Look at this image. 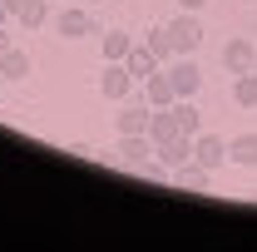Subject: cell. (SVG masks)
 I'll use <instances>...</instances> for the list:
<instances>
[{"instance_id": "1", "label": "cell", "mask_w": 257, "mask_h": 252, "mask_svg": "<svg viewBox=\"0 0 257 252\" xmlns=\"http://www.w3.org/2000/svg\"><path fill=\"white\" fill-rule=\"evenodd\" d=\"M154 158H159V144H154L149 134H119V144H114L109 163H119V168H134V173H144V168H149Z\"/></svg>"}, {"instance_id": "2", "label": "cell", "mask_w": 257, "mask_h": 252, "mask_svg": "<svg viewBox=\"0 0 257 252\" xmlns=\"http://www.w3.org/2000/svg\"><path fill=\"white\" fill-rule=\"evenodd\" d=\"M163 69H168V79H173L178 99H193L198 89H203V69H198V60H193V55H173Z\"/></svg>"}, {"instance_id": "3", "label": "cell", "mask_w": 257, "mask_h": 252, "mask_svg": "<svg viewBox=\"0 0 257 252\" xmlns=\"http://www.w3.org/2000/svg\"><path fill=\"white\" fill-rule=\"evenodd\" d=\"M168 35H173V50H178V55H198V45H203V20H198V10H183L178 20H168Z\"/></svg>"}, {"instance_id": "4", "label": "cell", "mask_w": 257, "mask_h": 252, "mask_svg": "<svg viewBox=\"0 0 257 252\" xmlns=\"http://www.w3.org/2000/svg\"><path fill=\"white\" fill-rule=\"evenodd\" d=\"M128 89H134V74H128L124 60H104V74H99V94L104 99H128Z\"/></svg>"}, {"instance_id": "5", "label": "cell", "mask_w": 257, "mask_h": 252, "mask_svg": "<svg viewBox=\"0 0 257 252\" xmlns=\"http://www.w3.org/2000/svg\"><path fill=\"white\" fill-rule=\"evenodd\" d=\"M173 99H178V89H173V79H168V69L159 64V69H154V74L144 79V104H149V109H168Z\"/></svg>"}, {"instance_id": "6", "label": "cell", "mask_w": 257, "mask_h": 252, "mask_svg": "<svg viewBox=\"0 0 257 252\" xmlns=\"http://www.w3.org/2000/svg\"><path fill=\"white\" fill-rule=\"evenodd\" d=\"M223 69H227V74H247V69H257V45H252V40H227V45H223Z\"/></svg>"}, {"instance_id": "7", "label": "cell", "mask_w": 257, "mask_h": 252, "mask_svg": "<svg viewBox=\"0 0 257 252\" xmlns=\"http://www.w3.org/2000/svg\"><path fill=\"white\" fill-rule=\"evenodd\" d=\"M193 158H198L203 168H223V163H227V139H218V134H198V139H193Z\"/></svg>"}, {"instance_id": "8", "label": "cell", "mask_w": 257, "mask_h": 252, "mask_svg": "<svg viewBox=\"0 0 257 252\" xmlns=\"http://www.w3.org/2000/svg\"><path fill=\"white\" fill-rule=\"evenodd\" d=\"M173 183H178L183 193H208V183H213V168H203L198 158H193V163H178V168H173Z\"/></svg>"}, {"instance_id": "9", "label": "cell", "mask_w": 257, "mask_h": 252, "mask_svg": "<svg viewBox=\"0 0 257 252\" xmlns=\"http://www.w3.org/2000/svg\"><path fill=\"white\" fill-rule=\"evenodd\" d=\"M55 30H60L64 40H84V35L94 30V20H89V10H74V5H69V10L55 15Z\"/></svg>"}, {"instance_id": "10", "label": "cell", "mask_w": 257, "mask_h": 252, "mask_svg": "<svg viewBox=\"0 0 257 252\" xmlns=\"http://www.w3.org/2000/svg\"><path fill=\"white\" fill-rule=\"evenodd\" d=\"M149 119H154L149 104H124V109L114 114V129H119V134H149Z\"/></svg>"}, {"instance_id": "11", "label": "cell", "mask_w": 257, "mask_h": 252, "mask_svg": "<svg viewBox=\"0 0 257 252\" xmlns=\"http://www.w3.org/2000/svg\"><path fill=\"white\" fill-rule=\"evenodd\" d=\"M149 139H154V144H168V139H183V124H178L173 104H168V109H154V119H149Z\"/></svg>"}, {"instance_id": "12", "label": "cell", "mask_w": 257, "mask_h": 252, "mask_svg": "<svg viewBox=\"0 0 257 252\" xmlns=\"http://www.w3.org/2000/svg\"><path fill=\"white\" fill-rule=\"evenodd\" d=\"M128 74H134V84H144V79H149V74H154V69H159V55H154V50H149V45H134V50H128Z\"/></svg>"}, {"instance_id": "13", "label": "cell", "mask_w": 257, "mask_h": 252, "mask_svg": "<svg viewBox=\"0 0 257 252\" xmlns=\"http://www.w3.org/2000/svg\"><path fill=\"white\" fill-rule=\"evenodd\" d=\"M159 163H163V168H178V163H193V139L183 134V139H168V144H159Z\"/></svg>"}, {"instance_id": "14", "label": "cell", "mask_w": 257, "mask_h": 252, "mask_svg": "<svg viewBox=\"0 0 257 252\" xmlns=\"http://www.w3.org/2000/svg\"><path fill=\"white\" fill-rule=\"evenodd\" d=\"M227 158H232L237 168H257V134H237V139L227 144Z\"/></svg>"}, {"instance_id": "15", "label": "cell", "mask_w": 257, "mask_h": 252, "mask_svg": "<svg viewBox=\"0 0 257 252\" xmlns=\"http://www.w3.org/2000/svg\"><path fill=\"white\" fill-rule=\"evenodd\" d=\"M232 104L237 109H257V69H247V74L232 79Z\"/></svg>"}, {"instance_id": "16", "label": "cell", "mask_w": 257, "mask_h": 252, "mask_svg": "<svg viewBox=\"0 0 257 252\" xmlns=\"http://www.w3.org/2000/svg\"><path fill=\"white\" fill-rule=\"evenodd\" d=\"M0 74H5V79H30V55L10 45V50L0 55Z\"/></svg>"}, {"instance_id": "17", "label": "cell", "mask_w": 257, "mask_h": 252, "mask_svg": "<svg viewBox=\"0 0 257 252\" xmlns=\"http://www.w3.org/2000/svg\"><path fill=\"white\" fill-rule=\"evenodd\" d=\"M139 40L134 35H124V30H109L104 40H99V50H104V60H128V50H134Z\"/></svg>"}, {"instance_id": "18", "label": "cell", "mask_w": 257, "mask_h": 252, "mask_svg": "<svg viewBox=\"0 0 257 252\" xmlns=\"http://www.w3.org/2000/svg\"><path fill=\"white\" fill-rule=\"evenodd\" d=\"M144 45H149V50L159 55V64H168L173 55H178V50H173V35H168V25H154V30L144 35Z\"/></svg>"}, {"instance_id": "19", "label": "cell", "mask_w": 257, "mask_h": 252, "mask_svg": "<svg viewBox=\"0 0 257 252\" xmlns=\"http://www.w3.org/2000/svg\"><path fill=\"white\" fill-rule=\"evenodd\" d=\"M15 20H20L25 30H40V25L50 20V0H25V10H20Z\"/></svg>"}, {"instance_id": "20", "label": "cell", "mask_w": 257, "mask_h": 252, "mask_svg": "<svg viewBox=\"0 0 257 252\" xmlns=\"http://www.w3.org/2000/svg\"><path fill=\"white\" fill-rule=\"evenodd\" d=\"M173 114H178V124H183V134H188V139H198V129H203V119H198L193 99H173Z\"/></svg>"}, {"instance_id": "21", "label": "cell", "mask_w": 257, "mask_h": 252, "mask_svg": "<svg viewBox=\"0 0 257 252\" xmlns=\"http://www.w3.org/2000/svg\"><path fill=\"white\" fill-rule=\"evenodd\" d=\"M5 10H10V15H20V10H25V0H5Z\"/></svg>"}, {"instance_id": "22", "label": "cell", "mask_w": 257, "mask_h": 252, "mask_svg": "<svg viewBox=\"0 0 257 252\" xmlns=\"http://www.w3.org/2000/svg\"><path fill=\"white\" fill-rule=\"evenodd\" d=\"M178 5H183V10H203L208 0H178Z\"/></svg>"}, {"instance_id": "23", "label": "cell", "mask_w": 257, "mask_h": 252, "mask_svg": "<svg viewBox=\"0 0 257 252\" xmlns=\"http://www.w3.org/2000/svg\"><path fill=\"white\" fill-rule=\"evenodd\" d=\"M5 50H10V35H5V30H0V55H5Z\"/></svg>"}, {"instance_id": "24", "label": "cell", "mask_w": 257, "mask_h": 252, "mask_svg": "<svg viewBox=\"0 0 257 252\" xmlns=\"http://www.w3.org/2000/svg\"><path fill=\"white\" fill-rule=\"evenodd\" d=\"M5 20H10V10H5V0H0V25H5Z\"/></svg>"}, {"instance_id": "25", "label": "cell", "mask_w": 257, "mask_h": 252, "mask_svg": "<svg viewBox=\"0 0 257 252\" xmlns=\"http://www.w3.org/2000/svg\"><path fill=\"white\" fill-rule=\"evenodd\" d=\"M0 84H5V74H0Z\"/></svg>"}, {"instance_id": "26", "label": "cell", "mask_w": 257, "mask_h": 252, "mask_svg": "<svg viewBox=\"0 0 257 252\" xmlns=\"http://www.w3.org/2000/svg\"><path fill=\"white\" fill-rule=\"evenodd\" d=\"M252 35H257V25H252Z\"/></svg>"}]
</instances>
